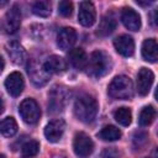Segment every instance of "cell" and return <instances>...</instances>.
<instances>
[{"label":"cell","mask_w":158,"mask_h":158,"mask_svg":"<svg viewBox=\"0 0 158 158\" xmlns=\"http://www.w3.org/2000/svg\"><path fill=\"white\" fill-rule=\"evenodd\" d=\"M111 68H112L111 58L104 51H94L90 54V58L88 59V63L85 67L88 75L95 79H99L106 75L111 70Z\"/></svg>","instance_id":"obj_1"},{"label":"cell","mask_w":158,"mask_h":158,"mask_svg":"<svg viewBox=\"0 0 158 158\" xmlns=\"http://www.w3.org/2000/svg\"><path fill=\"white\" fill-rule=\"evenodd\" d=\"M98 101L91 95H81L74 102V115L81 122H91L98 114Z\"/></svg>","instance_id":"obj_2"},{"label":"cell","mask_w":158,"mask_h":158,"mask_svg":"<svg viewBox=\"0 0 158 158\" xmlns=\"http://www.w3.org/2000/svg\"><path fill=\"white\" fill-rule=\"evenodd\" d=\"M107 93L112 99L127 100V99L132 98V95H133L132 80L126 75H117L109 84Z\"/></svg>","instance_id":"obj_3"},{"label":"cell","mask_w":158,"mask_h":158,"mask_svg":"<svg viewBox=\"0 0 158 158\" xmlns=\"http://www.w3.org/2000/svg\"><path fill=\"white\" fill-rule=\"evenodd\" d=\"M69 98H70V91L63 86H54L48 95V107L49 111L53 114L57 112H62L68 102H69Z\"/></svg>","instance_id":"obj_4"},{"label":"cell","mask_w":158,"mask_h":158,"mask_svg":"<svg viewBox=\"0 0 158 158\" xmlns=\"http://www.w3.org/2000/svg\"><path fill=\"white\" fill-rule=\"evenodd\" d=\"M19 114L26 123L33 125L40 120L41 110L33 99H25L19 106Z\"/></svg>","instance_id":"obj_5"},{"label":"cell","mask_w":158,"mask_h":158,"mask_svg":"<svg viewBox=\"0 0 158 158\" xmlns=\"http://www.w3.org/2000/svg\"><path fill=\"white\" fill-rule=\"evenodd\" d=\"M27 74L31 79V81L36 86H43L48 83L49 80V73L46 70L44 65L35 59H32L27 64Z\"/></svg>","instance_id":"obj_6"},{"label":"cell","mask_w":158,"mask_h":158,"mask_svg":"<svg viewBox=\"0 0 158 158\" xmlns=\"http://www.w3.org/2000/svg\"><path fill=\"white\" fill-rule=\"evenodd\" d=\"M73 149H74V152H75L77 156L86 157V156L91 154V152L94 151V143H93L91 138L86 133L79 132L74 137Z\"/></svg>","instance_id":"obj_7"},{"label":"cell","mask_w":158,"mask_h":158,"mask_svg":"<svg viewBox=\"0 0 158 158\" xmlns=\"http://www.w3.org/2000/svg\"><path fill=\"white\" fill-rule=\"evenodd\" d=\"M96 20V11L90 1H83L79 6V14H78V21L84 27H90L94 25Z\"/></svg>","instance_id":"obj_8"},{"label":"cell","mask_w":158,"mask_h":158,"mask_svg":"<svg viewBox=\"0 0 158 158\" xmlns=\"http://www.w3.org/2000/svg\"><path fill=\"white\" fill-rule=\"evenodd\" d=\"M154 74L148 68H141L137 74V91L141 96H146L153 84Z\"/></svg>","instance_id":"obj_9"},{"label":"cell","mask_w":158,"mask_h":158,"mask_svg":"<svg viewBox=\"0 0 158 158\" xmlns=\"http://www.w3.org/2000/svg\"><path fill=\"white\" fill-rule=\"evenodd\" d=\"M64 130H65V123L63 120L60 118L52 120L44 127V136L49 142L56 143L62 138Z\"/></svg>","instance_id":"obj_10"},{"label":"cell","mask_w":158,"mask_h":158,"mask_svg":"<svg viewBox=\"0 0 158 158\" xmlns=\"http://www.w3.org/2000/svg\"><path fill=\"white\" fill-rule=\"evenodd\" d=\"M20 25H21V11L17 5H14L5 15L4 27L6 33L12 35L17 32V30L20 28Z\"/></svg>","instance_id":"obj_11"},{"label":"cell","mask_w":158,"mask_h":158,"mask_svg":"<svg viewBox=\"0 0 158 158\" xmlns=\"http://www.w3.org/2000/svg\"><path fill=\"white\" fill-rule=\"evenodd\" d=\"M114 47L123 57H132L135 53V41L128 35H121L114 40Z\"/></svg>","instance_id":"obj_12"},{"label":"cell","mask_w":158,"mask_h":158,"mask_svg":"<svg viewBox=\"0 0 158 158\" xmlns=\"http://www.w3.org/2000/svg\"><path fill=\"white\" fill-rule=\"evenodd\" d=\"M23 78L19 72H14L5 79V88L11 96H19L23 90Z\"/></svg>","instance_id":"obj_13"},{"label":"cell","mask_w":158,"mask_h":158,"mask_svg":"<svg viewBox=\"0 0 158 158\" xmlns=\"http://www.w3.org/2000/svg\"><path fill=\"white\" fill-rule=\"evenodd\" d=\"M77 42V32L72 27H63L57 35V44L60 49H70Z\"/></svg>","instance_id":"obj_14"},{"label":"cell","mask_w":158,"mask_h":158,"mask_svg":"<svg viewBox=\"0 0 158 158\" xmlns=\"http://www.w3.org/2000/svg\"><path fill=\"white\" fill-rule=\"evenodd\" d=\"M121 21L126 28L131 31H138L141 28V17L131 7H125L121 12Z\"/></svg>","instance_id":"obj_15"},{"label":"cell","mask_w":158,"mask_h":158,"mask_svg":"<svg viewBox=\"0 0 158 158\" xmlns=\"http://www.w3.org/2000/svg\"><path fill=\"white\" fill-rule=\"evenodd\" d=\"M6 52L11 59V62L14 64L21 65L25 63L26 60V51L23 49V47L16 42V41H11L6 44Z\"/></svg>","instance_id":"obj_16"},{"label":"cell","mask_w":158,"mask_h":158,"mask_svg":"<svg viewBox=\"0 0 158 158\" xmlns=\"http://www.w3.org/2000/svg\"><path fill=\"white\" fill-rule=\"evenodd\" d=\"M68 58H69L70 64L77 70L85 69L86 63H88V57H86V53H85V51L83 48H73V49H70L69 54H68Z\"/></svg>","instance_id":"obj_17"},{"label":"cell","mask_w":158,"mask_h":158,"mask_svg":"<svg viewBox=\"0 0 158 158\" xmlns=\"http://www.w3.org/2000/svg\"><path fill=\"white\" fill-rule=\"evenodd\" d=\"M157 41L154 38H147L142 43V57L144 60L156 63L158 58V52H157Z\"/></svg>","instance_id":"obj_18"},{"label":"cell","mask_w":158,"mask_h":158,"mask_svg":"<svg viewBox=\"0 0 158 158\" xmlns=\"http://www.w3.org/2000/svg\"><path fill=\"white\" fill-rule=\"evenodd\" d=\"M46 70L49 74H59L67 69V62L59 56H51L47 58L46 63H43Z\"/></svg>","instance_id":"obj_19"},{"label":"cell","mask_w":158,"mask_h":158,"mask_svg":"<svg viewBox=\"0 0 158 158\" xmlns=\"http://www.w3.org/2000/svg\"><path fill=\"white\" fill-rule=\"evenodd\" d=\"M116 28V21L114 17L111 16H105L101 19L99 26H98V31H96V35L101 36V37H105V36H109L110 33L114 32V30Z\"/></svg>","instance_id":"obj_20"},{"label":"cell","mask_w":158,"mask_h":158,"mask_svg":"<svg viewBox=\"0 0 158 158\" xmlns=\"http://www.w3.org/2000/svg\"><path fill=\"white\" fill-rule=\"evenodd\" d=\"M98 137L101 138L102 141H109V142H112V141H117L121 138V131L112 126V125H109V126H105L102 127V130L98 133Z\"/></svg>","instance_id":"obj_21"},{"label":"cell","mask_w":158,"mask_h":158,"mask_svg":"<svg viewBox=\"0 0 158 158\" xmlns=\"http://www.w3.org/2000/svg\"><path fill=\"white\" fill-rule=\"evenodd\" d=\"M17 132V123L12 117H5L0 121V133L5 137H12Z\"/></svg>","instance_id":"obj_22"},{"label":"cell","mask_w":158,"mask_h":158,"mask_svg":"<svg viewBox=\"0 0 158 158\" xmlns=\"http://www.w3.org/2000/svg\"><path fill=\"white\" fill-rule=\"evenodd\" d=\"M156 118V109L153 106H144L138 116V123L141 126H149Z\"/></svg>","instance_id":"obj_23"},{"label":"cell","mask_w":158,"mask_h":158,"mask_svg":"<svg viewBox=\"0 0 158 158\" xmlns=\"http://www.w3.org/2000/svg\"><path fill=\"white\" fill-rule=\"evenodd\" d=\"M114 118L121 126H128L132 121V112L128 107H118L114 112Z\"/></svg>","instance_id":"obj_24"},{"label":"cell","mask_w":158,"mask_h":158,"mask_svg":"<svg viewBox=\"0 0 158 158\" xmlns=\"http://www.w3.org/2000/svg\"><path fill=\"white\" fill-rule=\"evenodd\" d=\"M40 151V143L37 141H28L26 142L22 148H21V153H22V157L23 158H31V157H35Z\"/></svg>","instance_id":"obj_25"},{"label":"cell","mask_w":158,"mask_h":158,"mask_svg":"<svg viewBox=\"0 0 158 158\" xmlns=\"http://www.w3.org/2000/svg\"><path fill=\"white\" fill-rule=\"evenodd\" d=\"M32 11L35 15L40 17H47L51 15V4L48 1H37L32 6Z\"/></svg>","instance_id":"obj_26"},{"label":"cell","mask_w":158,"mask_h":158,"mask_svg":"<svg viewBox=\"0 0 158 158\" xmlns=\"http://www.w3.org/2000/svg\"><path fill=\"white\" fill-rule=\"evenodd\" d=\"M72 11H73V4L70 1H67V0H63L58 4V14L67 17V16H70L72 15Z\"/></svg>","instance_id":"obj_27"},{"label":"cell","mask_w":158,"mask_h":158,"mask_svg":"<svg viewBox=\"0 0 158 158\" xmlns=\"http://www.w3.org/2000/svg\"><path fill=\"white\" fill-rule=\"evenodd\" d=\"M147 133H144V132H138V133H136L135 135V137H133V144H135V147L136 148H141L142 146H144L146 144V142H147Z\"/></svg>","instance_id":"obj_28"},{"label":"cell","mask_w":158,"mask_h":158,"mask_svg":"<svg viewBox=\"0 0 158 158\" xmlns=\"http://www.w3.org/2000/svg\"><path fill=\"white\" fill-rule=\"evenodd\" d=\"M120 156V152L115 148H106L101 152V156L100 158H118Z\"/></svg>","instance_id":"obj_29"},{"label":"cell","mask_w":158,"mask_h":158,"mask_svg":"<svg viewBox=\"0 0 158 158\" xmlns=\"http://www.w3.org/2000/svg\"><path fill=\"white\" fill-rule=\"evenodd\" d=\"M4 65H5V64H4V59L0 57V73L2 72V69H4Z\"/></svg>","instance_id":"obj_30"},{"label":"cell","mask_w":158,"mask_h":158,"mask_svg":"<svg viewBox=\"0 0 158 158\" xmlns=\"http://www.w3.org/2000/svg\"><path fill=\"white\" fill-rule=\"evenodd\" d=\"M4 111V104H2V100L0 99V114Z\"/></svg>","instance_id":"obj_31"},{"label":"cell","mask_w":158,"mask_h":158,"mask_svg":"<svg viewBox=\"0 0 158 158\" xmlns=\"http://www.w3.org/2000/svg\"><path fill=\"white\" fill-rule=\"evenodd\" d=\"M6 4H7V1H0V6H4Z\"/></svg>","instance_id":"obj_32"},{"label":"cell","mask_w":158,"mask_h":158,"mask_svg":"<svg viewBox=\"0 0 158 158\" xmlns=\"http://www.w3.org/2000/svg\"><path fill=\"white\" fill-rule=\"evenodd\" d=\"M0 158H5V156L4 154H0Z\"/></svg>","instance_id":"obj_33"},{"label":"cell","mask_w":158,"mask_h":158,"mask_svg":"<svg viewBox=\"0 0 158 158\" xmlns=\"http://www.w3.org/2000/svg\"><path fill=\"white\" fill-rule=\"evenodd\" d=\"M54 158H64V157H58V156H57V157H54Z\"/></svg>","instance_id":"obj_34"}]
</instances>
